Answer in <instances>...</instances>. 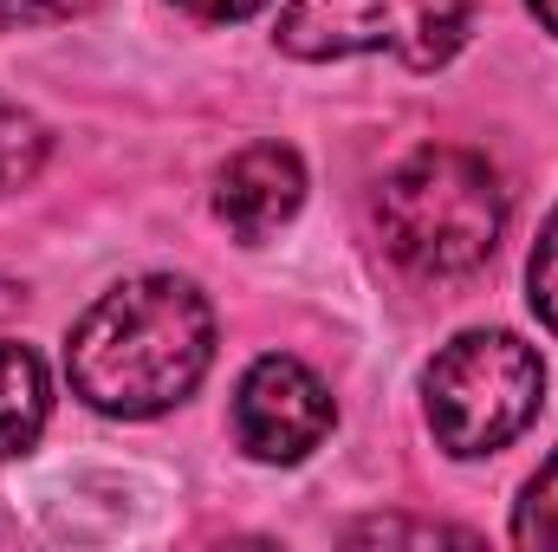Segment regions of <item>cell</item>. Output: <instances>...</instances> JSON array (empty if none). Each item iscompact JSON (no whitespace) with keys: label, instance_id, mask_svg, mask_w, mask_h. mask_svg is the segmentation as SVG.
Wrapping results in <instances>:
<instances>
[{"label":"cell","instance_id":"cell-10","mask_svg":"<svg viewBox=\"0 0 558 552\" xmlns=\"http://www.w3.org/2000/svg\"><path fill=\"white\" fill-rule=\"evenodd\" d=\"M526 299L539 312V325L558 332V208L546 215L539 241H533V261H526Z\"/></svg>","mask_w":558,"mask_h":552},{"label":"cell","instance_id":"cell-12","mask_svg":"<svg viewBox=\"0 0 558 552\" xmlns=\"http://www.w3.org/2000/svg\"><path fill=\"white\" fill-rule=\"evenodd\" d=\"M105 0H0V33L7 26H52V20H78Z\"/></svg>","mask_w":558,"mask_h":552},{"label":"cell","instance_id":"cell-4","mask_svg":"<svg viewBox=\"0 0 558 552\" xmlns=\"http://www.w3.org/2000/svg\"><path fill=\"white\" fill-rule=\"evenodd\" d=\"M474 0H292L279 13V46L292 59H351L397 52L403 65L435 72L461 52Z\"/></svg>","mask_w":558,"mask_h":552},{"label":"cell","instance_id":"cell-1","mask_svg":"<svg viewBox=\"0 0 558 552\" xmlns=\"http://www.w3.org/2000/svg\"><path fill=\"white\" fill-rule=\"evenodd\" d=\"M215 364V312L208 299L175 274H143L98 292L72 338H65V377L72 391L105 416L175 410Z\"/></svg>","mask_w":558,"mask_h":552},{"label":"cell","instance_id":"cell-13","mask_svg":"<svg viewBox=\"0 0 558 552\" xmlns=\"http://www.w3.org/2000/svg\"><path fill=\"white\" fill-rule=\"evenodd\" d=\"M175 7H189L195 20H247V13H260L267 0H175Z\"/></svg>","mask_w":558,"mask_h":552},{"label":"cell","instance_id":"cell-3","mask_svg":"<svg viewBox=\"0 0 558 552\" xmlns=\"http://www.w3.org/2000/svg\"><path fill=\"white\" fill-rule=\"evenodd\" d=\"M546 404V364L513 332H461L435 351L422 377V410L448 455H500L533 429Z\"/></svg>","mask_w":558,"mask_h":552},{"label":"cell","instance_id":"cell-11","mask_svg":"<svg viewBox=\"0 0 558 552\" xmlns=\"http://www.w3.org/2000/svg\"><path fill=\"white\" fill-rule=\"evenodd\" d=\"M397 540H416V547H435V540L474 547V533H461V527H416V520H364V527H351V547H397Z\"/></svg>","mask_w":558,"mask_h":552},{"label":"cell","instance_id":"cell-9","mask_svg":"<svg viewBox=\"0 0 558 552\" xmlns=\"http://www.w3.org/2000/svg\"><path fill=\"white\" fill-rule=\"evenodd\" d=\"M513 547L526 552H558V455L539 461V475L520 488L513 501Z\"/></svg>","mask_w":558,"mask_h":552},{"label":"cell","instance_id":"cell-8","mask_svg":"<svg viewBox=\"0 0 558 552\" xmlns=\"http://www.w3.org/2000/svg\"><path fill=\"white\" fill-rule=\"evenodd\" d=\"M46 124L26 111V105H13V98H0V202L13 195V189H26L33 176H39V163H46Z\"/></svg>","mask_w":558,"mask_h":552},{"label":"cell","instance_id":"cell-5","mask_svg":"<svg viewBox=\"0 0 558 552\" xmlns=\"http://www.w3.org/2000/svg\"><path fill=\"white\" fill-rule=\"evenodd\" d=\"M331 422H338V410H331L325 377L299 358H279V351L254 358L241 391H234V435L254 461H279V468L305 461L331 435Z\"/></svg>","mask_w":558,"mask_h":552},{"label":"cell","instance_id":"cell-7","mask_svg":"<svg viewBox=\"0 0 558 552\" xmlns=\"http://www.w3.org/2000/svg\"><path fill=\"white\" fill-rule=\"evenodd\" d=\"M46 410H52V384H46L39 351L0 338V461H13L39 442Z\"/></svg>","mask_w":558,"mask_h":552},{"label":"cell","instance_id":"cell-6","mask_svg":"<svg viewBox=\"0 0 558 552\" xmlns=\"http://www.w3.org/2000/svg\"><path fill=\"white\" fill-rule=\"evenodd\" d=\"M299 202H305V163L286 143H247L215 176V215L247 248H260L267 235H279L299 215Z\"/></svg>","mask_w":558,"mask_h":552},{"label":"cell","instance_id":"cell-14","mask_svg":"<svg viewBox=\"0 0 558 552\" xmlns=\"http://www.w3.org/2000/svg\"><path fill=\"white\" fill-rule=\"evenodd\" d=\"M533 13H539V26H546V33H558V0H533Z\"/></svg>","mask_w":558,"mask_h":552},{"label":"cell","instance_id":"cell-2","mask_svg":"<svg viewBox=\"0 0 558 552\" xmlns=\"http://www.w3.org/2000/svg\"><path fill=\"white\" fill-rule=\"evenodd\" d=\"M377 228L397 267L416 279H461L494 261L507 235V189L487 156L428 143L377 189Z\"/></svg>","mask_w":558,"mask_h":552}]
</instances>
